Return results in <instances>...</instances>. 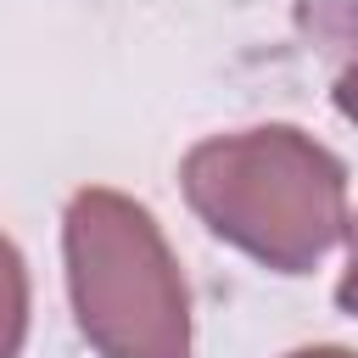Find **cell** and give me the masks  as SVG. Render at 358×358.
Returning a JSON list of instances; mask_svg holds the SVG:
<instances>
[{
  "mask_svg": "<svg viewBox=\"0 0 358 358\" xmlns=\"http://www.w3.org/2000/svg\"><path fill=\"white\" fill-rule=\"evenodd\" d=\"M185 196L213 235L280 274L313 268L347 229L341 162L285 123L201 140L185 157Z\"/></svg>",
  "mask_w": 358,
  "mask_h": 358,
  "instance_id": "obj_1",
  "label": "cell"
},
{
  "mask_svg": "<svg viewBox=\"0 0 358 358\" xmlns=\"http://www.w3.org/2000/svg\"><path fill=\"white\" fill-rule=\"evenodd\" d=\"M67 285L78 330L106 358H190V296L157 218L117 190L67 207Z\"/></svg>",
  "mask_w": 358,
  "mask_h": 358,
  "instance_id": "obj_2",
  "label": "cell"
},
{
  "mask_svg": "<svg viewBox=\"0 0 358 358\" xmlns=\"http://www.w3.org/2000/svg\"><path fill=\"white\" fill-rule=\"evenodd\" d=\"M22 330H28V274L17 246L0 235V358H17Z\"/></svg>",
  "mask_w": 358,
  "mask_h": 358,
  "instance_id": "obj_3",
  "label": "cell"
},
{
  "mask_svg": "<svg viewBox=\"0 0 358 358\" xmlns=\"http://www.w3.org/2000/svg\"><path fill=\"white\" fill-rule=\"evenodd\" d=\"M336 302H341L347 313H358V218H352V252H347V274H341V285H336Z\"/></svg>",
  "mask_w": 358,
  "mask_h": 358,
  "instance_id": "obj_4",
  "label": "cell"
},
{
  "mask_svg": "<svg viewBox=\"0 0 358 358\" xmlns=\"http://www.w3.org/2000/svg\"><path fill=\"white\" fill-rule=\"evenodd\" d=\"M336 106H341V112H347V117L358 123V62H352V67L341 73V84H336Z\"/></svg>",
  "mask_w": 358,
  "mask_h": 358,
  "instance_id": "obj_5",
  "label": "cell"
},
{
  "mask_svg": "<svg viewBox=\"0 0 358 358\" xmlns=\"http://www.w3.org/2000/svg\"><path fill=\"white\" fill-rule=\"evenodd\" d=\"M291 358H358V352H347V347H302Z\"/></svg>",
  "mask_w": 358,
  "mask_h": 358,
  "instance_id": "obj_6",
  "label": "cell"
}]
</instances>
